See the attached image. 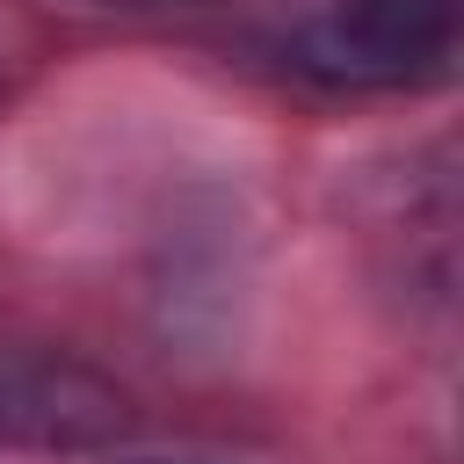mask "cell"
Returning <instances> with one entry per match:
<instances>
[{
    "mask_svg": "<svg viewBox=\"0 0 464 464\" xmlns=\"http://www.w3.org/2000/svg\"><path fill=\"white\" fill-rule=\"evenodd\" d=\"M123 428V399L58 362V355H29V348H0V442H36V450H87L109 442Z\"/></svg>",
    "mask_w": 464,
    "mask_h": 464,
    "instance_id": "2",
    "label": "cell"
},
{
    "mask_svg": "<svg viewBox=\"0 0 464 464\" xmlns=\"http://www.w3.org/2000/svg\"><path fill=\"white\" fill-rule=\"evenodd\" d=\"M464 0H326L297 29V65L334 87H435L457 72Z\"/></svg>",
    "mask_w": 464,
    "mask_h": 464,
    "instance_id": "1",
    "label": "cell"
},
{
    "mask_svg": "<svg viewBox=\"0 0 464 464\" xmlns=\"http://www.w3.org/2000/svg\"><path fill=\"white\" fill-rule=\"evenodd\" d=\"M138 464H232V457H138Z\"/></svg>",
    "mask_w": 464,
    "mask_h": 464,
    "instance_id": "3",
    "label": "cell"
},
{
    "mask_svg": "<svg viewBox=\"0 0 464 464\" xmlns=\"http://www.w3.org/2000/svg\"><path fill=\"white\" fill-rule=\"evenodd\" d=\"M109 7H181V0H109Z\"/></svg>",
    "mask_w": 464,
    "mask_h": 464,
    "instance_id": "4",
    "label": "cell"
}]
</instances>
